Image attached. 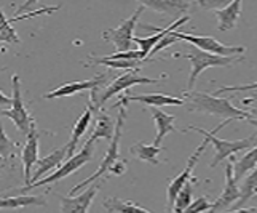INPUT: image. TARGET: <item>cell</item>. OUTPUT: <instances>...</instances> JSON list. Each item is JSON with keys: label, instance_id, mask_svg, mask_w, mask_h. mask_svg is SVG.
I'll use <instances>...</instances> for the list:
<instances>
[{"label": "cell", "instance_id": "1", "mask_svg": "<svg viewBox=\"0 0 257 213\" xmlns=\"http://www.w3.org/2000/svg\"><path fill=\"white\" fill-rule=\"evenodd\" d=\"M185 96L189 98V109L197 112H205L222 117L225 120H249L252 112L243 111L230 103L227 98L220 96L201 93V92H185Z\"/></svg>", "mask_w": 257, "mask_h": 213}, {"label": "cell", "instance_id": "2", "mask_svg": "<svg viewBox=\"0 0 257 213\" xmlns=\"http://www.w3.org/2000/svg\"><path fill=\"white\" fill-rule=\"evenodd\" d=\"M113 108H120V112H118V119H117V123H115V133H113V138L110 139V146L109 149L105 151V156L102 157V161L97 167V170L91 175L88 176V178L82 183L75 184L72 189H70V194H75L78 191H82L86 186L93 184L96 180H99L101 176H104L107 173L110 168L120 161V139H121V131H123V125H125V120H126V111H128V98H121L117 104H113Z\"/></svg>", "mask_w": 257, "mask_h": 213}, {"label": "cell", "instance_id": "3", "mask_svg": "<svg viewBox=\"0 0 257 213\" xmlns=\"http://www.w3.org/2000/svg\"><path fill=\"white\" fill-rule=\"evenodd\" d=\"M230 122H232V120H224L222 123H220V125H217L212 131H206V130H203L200 127H193V125L187 127V130H193V131L200 133V135L205 136V139H208V143H211L212 146H214V159H212V162L209 164L211 168L217 167L222 161H225V159H228V157H232L236 153H240V151L254 148L257 145V135H251L249 138L236 139V141H227V139L217 138L216 133L219 130H222L225 125H228Z\"/></svg>", "mask_w": 257, "mask_h": 213}, {"label": "cell", "instance_id": "4", "mask_svg": "<svg viewBox=\"0 0 257 213\" xmlns=\"http://www.w3.org/2000/svg\"><path fill=\"white\" fill-rule=\"evenodd\" d=\"M176 56L187 58L190 61V64H192L189 84H187V92H192L193 90L195 82H197V79L200 77V74L203 73V70H206L209 67H227V66H233L236 63H241V61L244 59L243 56H230V58H225V56L211 55V53L201 51V50L195 48V47L189 53H185V55H176Z\"/></svg>", "mask_w": 257, "mask_h": 213}, {"label": "cell", "instance_id": "5", "mask_svg": "<svg viewBox=\"0 0 257 213\" xmlns=\"http://www.w3.org/2000/svg\"><path fill=\"white\" fill-rule=\"evenodd\" d=\"M93 154H94V143L90 139H86V143L83 145V148L80 149V153H75L74 157L67 159V161L61 165L59 168H56L55 172L51 175H48L47 178L43 180H39L37 183H34L31 186H24V188L20 189V192H28L34 188H39V186H43V184H51V183H56L59 180L66 178V176L72 175L74 172H77L78 168L83 167L85 164H88L93 159Z\"/></svg>", "mask_w": 257, "mask_h": 213}, {"label": "cell", "instance_id": "6", "mask_svg": "<svg viewBox=\"0 0 257 213\" xmlns=\"http://www.w3.org/2000/svg\"><path fill=\"white\" fill-rule=\"evenodd\" d=\"M12 88H13V95H12V108L10 109H4L2 115L10 119L16 128L20 130L24 135H28L31 131L32 123L35 122L34 117L31 115V112L28 111V108L24 106L23 101V95H21V81L20 76L15 74L12 77Z\"/></svg>", "mask_w": 257, "mask_h": 213}, {"label": "cell", "instance_id": "7", "mask_svg": "<svg viewBox=\"0 0 257 213\" xmlns=\"http://www.w3.org/2000/svg\"><path fill=\"white\" fill-rule=\"evenodd\" d=\"M144 12V7L139 5L138 10L133 13L128 20L121 21L118 28L115 29H105L102 32V39L104 40H109L115 45V50L117 53H125V51H131V45H133V39H135V32L138 21L141 18V13Z\"/></svg>", "mask_w": 257, "mask_h": 213}, {"label": "cell", "instance_id": "8", "mask_svg": "<svg viewBox=\"0 0 257 213\" xmlns=\"http://www.w3.org/2000/svg\"><path fill=\"white\" fill-rule=\"evenodd\" d=\"M174 37H177L179 40H185L192 43L195 48H198L201 51L211 53V55H217V56H235V55H243L246 51L244 47H228L220 43L217 39L211 37V35H193V34H185V32H179L174 31Z\"/></svg>", "mask_w": 257, "mask_h": 213}, {"label": "cell", "instance_id": "9", "mask_svg": "<svg viewBox=\"0 0 257 213\" xmlns=\"http://www.w3.org/2000/svg\"><path fill=\"white\" fill-rule=\"evenodd\" d=\"M157 82H158V79L143 77V76H139V74H138V70H128V73L118 76L107 88H104V92L101 93L99 98H94V96L91 95L90 101H91L93 106H94V111H97V109H101L102 106H104V103L107 101V100H110L112 96L118 95L120 92L126 90V88H130V87L144 85V84L149 85V84H157Z\"/></svg>", "mask_w": 257, "mask_h": 213}, {"label": "cell", "instance_id": "10", "mask_svg": "<svg viewBox=\"0 0 257 213\" xmlns=\"http://www.w3.org/2000/svg\"><path fill=\"white\" fill-rule=\"evenodd\" d=\"M208 146V139H203L201 141V145L193 151V154L189 157V162L187 165H185L184 170L176 176L174 180H171L170 186H168V189H166V196H168V208H171L174 207V200L177 197V194H179L182 191V188L185 184H187L192 178V172H193V168L195 165H197L198 162V159L201 157V154L205 153V149Z\"/></svg>", "mask_w": 257, "mask_h": 213}, {"label": "cell", "instance_id": "11", "mask_svg": "<svg viewBox=\"0 0 257 213\" xmlns=\"http://www.w3.org/2000/svg\"><path fill=\"white\" fill-rule=\"evenodd\" d=\"M238 199H240V186H238V181L233 175V161H230L225 165V186L220 196L211 203L209 213H222L228 207H232L233 203H236Z\"/></svg>", "mask_w": 257, "mask_h": 213}, {"label": "cell", "instance_id": "12", "mask_svg": "<svg viewBox=\"0 0 257 213\" xmlns=\"http://www.w3.org/2000/svg\"><path fill=\"white\" fill-rule=\"evenodd\" d=\"M101 189V183H93L78 196H59L61 213H88L91 202L94 200L97 191Z\"/></svg>", "mask_w": 257, "mask_h": 213}, {"label": "cell", "instance_id": "13", "mask_svg": "<svg viewBox=\"0 0 257 213\" xmlns=\"http://www.w3.org/2000/svg\"><path fill=\"white\" fill-rule=\"evenodd\" d=\"M190 20V16H182V18H179V20H176L173 24H170L168 26L166 29H155L154 26H150V24H144V28L146 29H154L155 31V34L154 35H150V37H146V39H143V37H135L133 39V42H136L138 45H139V50H141V53L144 55V59H146V63H149L147 61V58H149V55L152 53V50L160 43L168 34H171V32H174L177 28H181V26H184L185 23H187Z\"/></svg>", "mask_w": 257, "mask_h": 213}, {"label": "cell", "instance_id": "14", "mask_svg": "<svg viewBox=\"0 0 257 213\" xmlns=\"http://www.w3.org/2000/svg\"><path fill=\"white\" fill-rule=\"evenodd\" d=\"M39 136L40 131L35 127V122L32 123L31 131L28 133V139L26 145L21 151V162H23V170H24V183L26 186L31 184V170L34 165H37L39 162Z\"/></svg>", "mask_w": 257, "mask_h": 213}, {"label": "cell", "instance_id": "15", "mask_svg": "<svg viewBox=\"0 0 257 213\" xmlns=\"http://www.w3.org/2000/svg\"><path fill=\"white\" fill-rule=\"evenodd\" d=\"M105 81H107V76H97L94 79H88V81H77V82H69V84H64L55 90H51L50 93L43 95V98L45 100H53V98H64V96H72L75 93H80V92H85V90H97Z\"/></svg>", "mask_w": 257, "mask_h": 213}, {"label": "cell", "instance_id": "16", "mask_svg": "<svg viewBox=\"0 0 257 213\" xmlns=\"http://www.w3.org/2000/svg\"><path fill=\"white\" fill-rule=\"evenodd\" d=\"M241 8H243L241 0H235V2H230L225 7L212 12V13H214V16L217 18V29L220 32L233 29L235 26L238 24L240 16H241Z\"/></svg>", "mask_w": 257, "mask_h": 213}, {"label": "cell", "instance_id": "17", "mask_svg": "<svg viewBox=\"0 0 257 213\" xmlns=\"http://www.w3.org/2000/svg\"><path fill=\"white\" fill-rule=\"evenodd\" d=\"M94 106L93 103L88 104V108L82 112L80 117L77 119L75 122V125L72 128V133H70V139H69V143L66 145L67 146V159L70 157H74L75 156V151H77V145H78V141H80V138L85 135V131L88 130V127H90V123H91V119H93V114H94Z\"/></svg>", "mask_w": 257, "mask_h": 213}, {"label": "cell", "instance_id": "18", "mask_svg": "<svg viewBox=\"0 0 257 213\" xmlns=\"http://www.w3.org/2000/svg\"><path fill=\"white\" fill-rule=\"evenodd\" d=\"M64 161H67V146H63L59 149H55L53 153H50L47 157L43 159H39L37 162V170L32 175V180H31V184L37 183L40 180L42 175H45L51 170H56L61 165L64 164ZM29 184V186H31Z\"/></svg>", "mask_w": 257, "mask_h": 213}, {"label": "cell", "instance_id": "19", "mask_svg": "<svg viewBox=\"0 0 257 213\" xmlns=\"http://www.w3.org/2000/svg\"><path fill=\"white\" fill-rule=\"evenodd\" d=\"M139 5L144 8L154 10L157 13L163 15H181L185 13L190 8V2H184V0H141Z\"/></svg>", "mask_w": 257, "mask_h": 213}, {"label": "cell", "instance_id": "20", "mask_svg": "<svg viewBox=\"0 0 257 213\" xmlns=\"http://www.w3.org/2000/svg\"><path fill=\"white\" fill-rule=\"evenodd\" d=\"M150 114H152V119L155 120V125H157V136L154 139V146L162 148L163 138L168 135V133L176 131V128H174L176 115L168 114V112L162 111L160 108H150Z\"/></svg>", "mask_w": 257, "mask_h": 213}, {"label": "cell", "instance_id": "21", "mask_svg": "<svg viewBox=\"0 0 257 213\" xmlns=\"http://www.w3.org/2000/svg\"><path fill=\"white\" fill-rule=\"evenodd\" d=\"M128 101H139L150 108H162V106H182L185 100L176 98V96H168L163 93H150V95H133L126 96Z\"/></svg>", "mask_w": 257, "mask_h": 213}, {"label": "cell", "instance_id": "22", "mask_svg": "<svg viewBox=\"0 0 257 213\" xmlns=\"http://www.w3.org/2000/svg\"><path fill=\"white\" fill-rule=\"evenodd\" d=\"M31 205H47V200L43 196H10V197H0V208H23Z\"/></svg>", "mask_w": 257, "mask_h": 213}, {"label": "cell", "instance_id": "23", "mask_svg": "<svg viewBox=\"0 0 257 213\" xmlns=\"http://www.w3.org/2000/svg\"><path fill=\"white\" fill-rule=\"evenodd\" d=\"M163 151V148H157L154 145H146L143 141H138L136 145H133L130 148V153L135 154L139 161L147 162L150 165H158L160 161H158V154Z\"/></svg>", "mask_w": 257, "mask_h": 213}, {"label": "cell", "instance_id": "24", "mask_svg": "<svg viewBox=\"0 0 257 213\" xmlns=\"http://www.w3.org/2000/svg\"><path fill=\"white\" fill-rule=\"evenodd\" d=\"M255 167H257V145L252 149L247 151V153L241 159L235 161V164H233L235 180L240 181L243 176H246L247 173H251Z\"/></svg>", "mask_w": 257, "mask_h": 213}, {"label": "cell", "instance_id": "25", "mask_svg": "<svg viewBox=\"0 0 257 213\" xmlns=\"http://www.w3.org/2000/svg\"><path fill=\"white\" fill-rule=\"evenodd\" d=\"M102 207L109 211H117V213H150L144 207H141L139 203H135L131 200H121L118 197L104 199Z\"/></svg>", "mask_w": 257, "mask_h": 213}, {"label": "cell", "instance_id": "26", "mask_svg": "<svg viewBox=\"0 0 257 213\" xmlns=\"http://www.w3.org/2000/svg\"><path fill=\"white\" fill-rule=\"evenodd\" d=\"M255 196H257V167L244 178L241 188H240V199H238L236 205H233V210L243 208L244 203Z\"/></svg>", "mask_w": 257, "mask_h": 213}, {"label": "cell", "instance_id": "27", "mask_svg": "<svg viewBox=\"0 0 257 213\" xmlns=\"http://www.w3.org/2000/svg\"><path fill=\"white\" fill-rule=\"evenodd\" d=\"M113 133H115V123L113 120L109 117V115L101 114L97 115V120H96V125H94V131L91 133V136L88 138L93 143H96V139H112L113 138Z\"/></svg>", "mask_w": 257, "mask_h": 213}, {"label": "cell", "instance_id": "28", "mask_svg": "<svg viewBox=\"0 0 257 213\" xmlns=\"http://www.w3.org/2000/svg\"><path fill=\"white\" fill-rule=\"evenodd\" d=\"M91 64H102L112 69H130V70H139L141 64H144L143 61H126V59H107V58H90Z\"/></svg>", "mask_w": 257, "mask_h": 213}, {"label": "cell", "instance_id": "29", "mask_svg": "<svg viewBox=\"0 0 257 213\" xmlns=\"http://www.w3.org/2000/svg\"><path fill=\"white\" fill-rule=\"evenodd\" d=\"M0 42H7V43H20V37L12 28V21L7 20L2 7H0Z\"/></svg>", "mask_w": 257, "mask_h": 213}, {"label": "cell", "instance_id": "30", "mask_svg": "<svg viewBox=\"0 0 257 213\" xmlns=\"http://www.w3.org/2000/svg\"><path fill=\"white\" fill-rule=\"evenodd\" d=\"M193 202V191H192V183L189 181L184 186L182 191L177 194L174 200V213H182Z\"/></svg>", "mask_w": 257, "mask_h": 213}, {"label": "cell", "instance_id": "31", "mask_svg": "<svg viewBox=\"0 0 257 213\" xmlns=\"http://www.w3.org/2000/svg\"><path fill=\"white\" fill-rule=\"evenodd\" d=\"M16 148H18V145L8 138V135L5 133V128H4V123L0 120V157L7 161L8 157H12L15 154Z\"/></svg>", "mask_w": 257, "mask_h": 213}, {"label": "cell", "instance_id": "32", "mask_svg": "<svg viewBox=\"0 0 257 213\" xmlns=\"http://www.w3.org/2000/svg\"><path fill=\"white\" fill-rule=\"evenodd\" d=\"M209 210H211V202L208 200V197L201 196L198 199H195L182 213H205V211H209Z\"/></svg>", "mask_w": 257, "mask_h": 213}, {"label": "cell", "instance_id": "33", "mask_svg": "<svg viewBox=\"0 0 257 213\" xmlns=\"http://www.w3.org/2000/svg\"><path fill=\"white\" fill-rule=\"evenodd\" d=\"M176 42H179V39H177V37H174V34L171 32V34H168L166 35V37L160 42V43H158V45L152 50V53H150V55H149V58H147V61H152V56L154 55H157V53L158 51H162V50H165L166 47H170V45H173V43H176Z\"/></svg>", "mask_w": 257, "mask_h": 213}, {"label": "cell", "instance_id": "34", "mask_svg": "<svg viewBox=\"0 0 257 213\" xmlns=\"http://www.w3.org/2000/svg\"><path fill=\"white\" fill-rule=\"evenodd\" d=\"M244 90H257V82L246 84V85H236V87H220L219 90L214 92V96H219L227 92H244Z\"/></svg>", "mask_w": 257, "mask_h": 213}, {"label": "cell", "instance_id": "35", "mask_svg": "<svg viewBox=\"0 0 257 213\" xmlns=\"http://www.w3.org/2000/svg\"><path fill=\"white\" fill-rule=\"evenodd\" d=\"M125 170H126V161H123V159H120V161L110 168L109 173L118 176V175H123V173H125Z\"/></svg>", "mask_w": 257, "mask_h": 213}, {"label": "cell", "instance_id": "36", "mask_svg": "<svg viewBox=\"0 0 257 213\" xmlns=\"http://www.w3.org/2000/svg\"><path fill=\"white\" fill-rule=\"evenodd\" d=\"M227 213H257V207H249V208H238V210H230Z\"/></svg>", "mask_w": 257, "mask_h": 213}, {"label": "cell", "instance_id": "37", "mask_svg": "<svg viewBox=\"0 0 257 213\" xmlns=\"http://www.w3.org/2000/svg\"><path fill=\"white\" fill-rule=\"evenodd\" d=\"M5 104H12V98L7 96L2 90H0V106H5Z\"/></svg>", "mask_w": 257, "mask_h": 213}, {"label": "cell", "instance_id": "38", "mask_svg": "<svg viewBox=\"0 0 257 213\" xmlns=\"http://www.w3.org/2000/svg\"><path fill=\"white\" fill-rule=\"evenodd\" d=\"M243 104L247 106V104H257V100H252V98H246L243 100Z\"/></svg>", "mask_w": 257, "mask_h": 213}, {"label": "cell", "instance_id": "39", "mask_svg": "<svg viewBox=\"0 0 257 213\" xmlns=\"http://www.w3.org/2000/svg\"><path fill=\"white\" fill-rule=\"evenodd\" d=\"M5 167H7V161H5V159H0V173L4 172Z\"/></svg>", "mask_w": 257, "mask_h": 213}, {"label": "cell", "instance_id": "40", "mask_svg": "<svg viewBox=\"0 0 257 213\" xmlns=\"http://www.w3.org/2000/svg\"><path fill=\"white\" fill-rule=\"evenodd\" d=\"M247 122H249V123H251V125H252V127H254V128L257 130V119L251 117V119H249V120H247Z\"/></svg>", "mask_w": 257, "mask_h": 213}, {"label": "cell", "instance_id": "41", "mask_svg": "<svg viewBox=\"0 0 257 213\" xmlns=\"http://www.w3.org/2000/svg\"><path fill=\"white\" fill-rule=\"evenodd\" d=\"M0 70H2V69H0Z\"/></svg>", "mask_w": 257, "mask_h": 213}]
</instances>
